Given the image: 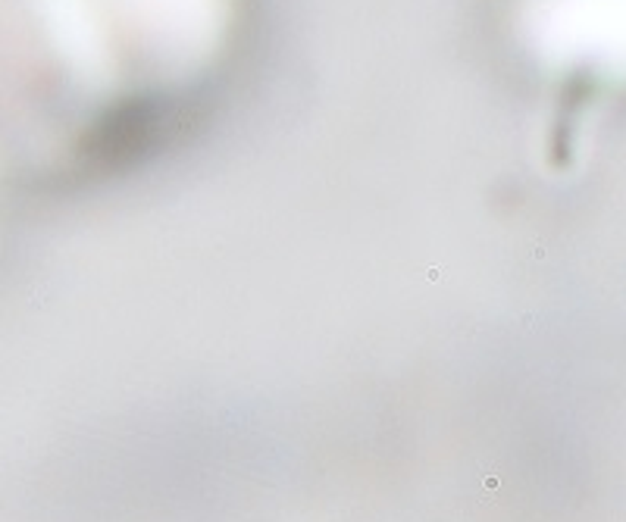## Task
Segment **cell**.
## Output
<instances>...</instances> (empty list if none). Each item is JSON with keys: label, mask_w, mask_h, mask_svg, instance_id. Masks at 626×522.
Returning a JSON list of instances; mask_svg holds the SVG:
<instances>
[{"label": "cell", "mask_w": 626, "mask_h": 522, "mask_svg": "<svg viewBox=\"0 0 626 522\" xmlns=\"http://www.w3.org/2000/svg\"><path fill=\"white\" fill-rule=\"evenodd\" d=\"M100 35L122 38L119 56L138 59V79H172L198 69L216 50L229 0H104Z\"/></svg>", "instance_id": "6da1fadb"}]
</instances>
